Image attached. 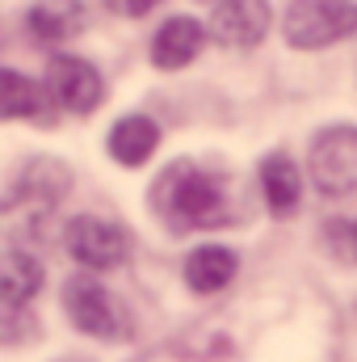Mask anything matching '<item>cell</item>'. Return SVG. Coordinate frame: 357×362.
<instances>
[{
    "label": "cell",
    "instance_id": "6da1fadb",
    "mask_svg": "<svg viewBox=\"0 0 357 362\" xmlns=\"http://www.w3.org/2000/svg\"><path fill=\"white\" fill-rule=\"evenodd\" d=\"M152 211L164 228L173 232H193V228H219L231 219L223 181L193 169L189 160L169 165L156 185H152Z\"/></svg>",
    "mask_w": 357,
    "mask_h": 362
},
{
    "label": "cell",
    "instance_id": "7a4b0ae2",
    "mask_svg": "<svg viewBox=\"0 0 357 362\" xmlns=\"http://www.w3.org/2000/svg\"><path fill=\"white\" fill-rule=\"evenodd\" d=\"M72 189V173L59 160H34L21 181L0 198V228L13 240H34L42 236L47 219L55 215L59 198Z\"/></svg>",
    "mask_w": 357,
    "mask_h": 362
},
{
    "label": "cell",
    "instance_id": "3957f363",
    "mask_svg": "<svg viewBox=\"0 0 357 362\" xmlns=\"http://www.w3.org/2000/svg\"><path fill=\"white\" fill-rule=\"evenodd\" d=\"M357 34V4L353 0H294L286 13V42L303 51L332 47Z\"/></svg>",
    "mask_w": 357,
    "mask_h": 362
},
{
    "label": "cell",
    "instance_id": "277c9868",
    "mask_svg": "<svg viewBox=\"0 0 357 362\" xmlns=\"http://www.w3.org/2000/svg\"><path fill=\"white\" fill-rule=\"evenodd\" d=\"M63 308L72 316V325L89 337H101V341H122L131 333V316L126 308L92 278V274H76L68 278L63 286Z\"/></svg>",
    "mask_w": 357,
    "mask_h": 362
},
{
    "label": "cell",
    "instance_id": "5b68a950",
    "mask_svg": "<svg viewBox=\"0 0 357 362\" xmlns=\"http://www.w3.org/2000/svg\"><path fill=\"white\" fill-rule=\"evenodd\" d=\"M311 181L324 198H345L357 189V127H328L307 152Z\"/></svg>",
    "mask_w": 357,
    "mask_h": 362
},
{
    "label": "cell",
    "instance_id": "8992f818",
    "mask_svg": "<svg viewBox=\"0 0 357 362\" xmlns=\"http://www.w3.org/2000/svg\"><path fill=\"white\" fill-rule=\"evenodd\" d=\"M68 253L85 266V270H114L126 262L131 253V240L118 223L101 219V215H76L68 223Z\"/></svg>",
    "mask_w": 357,
    "mask_h": 362
},
{
    "label": "cell",
    "instance_id": "52a82bcc",
    "mask_svg": "<svg viewBox=\"0 0 357 362\" xmlns=\"http://www.w3.org/2000/svg\"><path fill=\"white\" fill-rule=\"evenodd\" d=\"M47 93L55 97V105H63L68 114H92L101 105V72L92 68L89 59H76V55H59L51 59L47 68Z\"/></svg>",
    "mask_w": 357,
    "mask_h": 362
},
{
    "label": "cell",
    "instance_id": "ba28073f",
    "mask_svg": "<svg viewBox=\"0 0 357 362\" xmlns=\"http://www.w3.org/2000/svg\"><path fill=\"white\" fill-rule=\"evenodd\" d=\"M273 25L269 0H219L210 17V34L223 47H257Z\"/></svg>",
    "mask_w": 357,
    "mask_h": 362
},
{
    "label": "cell",
    "instance_id": "9c48e42d",
    "mask_svg": "<svg viewBox=\"0 0 357 362\" xmlns=\"http://www.w3.org/2000/svg\"><path fill=\"white\" fill-rule=\"evenodd\" d=\"M202 42H206L202 21H193V17H169V21L156 30V38H152V64L164 68V72L189 68V64L198 59Z\"/></svg>",
    "mask_w": 357,
    "mask_h": 362
},
{
    "label": "cell",
    "instance_id": "30bf717a",
    "mask_svg": "<svg viewBox=\"0 0 357 362\" xmlns=\"http://www.w3.org/2000/svg\"><path fill=\"white\" fill-rule=\"evenodd\" d=\"M156 148H160V127H156L147 114H126V118H118L114 131H109V156H114L118 165H126V169L152 160Z\"/></svg>",
    "mask_w": 357,
    "mask_h": 362
},
{
    "label": "cell",
    "instance_id": "8fae6325",
    "mask_svg": "<svg viewBox=\"0 0 357 362\" xmlns=\"http://www.w3.org/2000/svg\"><path fill=\"white\" fill-rule=\"evenodd\" d=\"M42 291V266L25 249H4L0 253V303L4 308H25Z\"/></svg>",
    "mask_w": 357,
    "mask_h": 362
},
{
    "label": "cell",
    "instance_id": "7c38bea8",
    "mask_svg": "<svg viewBox=\"0 0 357 362\" xmlns=\"http://www.w3.org/2000/svg\"><path fill=\"white\" fill-rule=\"evenodd\" d=\"M261 185H265L269 211L277 219H286V215L298 211V202H303V173L294 169V160L286 152H273V156L261 160Z\"/></svg>",
    "mask_w": 357,
    "mask_h": 362
},
{
    "label": "cell",
    "instance_id": "4fadbf2b",
    "mask_svg": "<svg viewBox=\"0 0 357 362\" xmlns=\"http://www.w3.org/2000/svg\"><path fill=\"white\" fill-rule=\"evenodd\" d=\"M30 34L42 38V42H63L72 34L85 30V4L80 0H34L30 13Z\"/></svg>",
    "mask_w": 357,
    "mask_h": 362
},
{
    "label": "cell",
    "instance_id": "5bb4252c",
    "mask_svg": "<svg viewBox=\"0 0 357 362\" xmlns=\"http://www.w3.org/2000/svg\"><path fill=\"white\" fill-rule=\"evenodd\" d=\"M236 270H240V262H236L231 249H223V245H202V249H193L189 262H185V282H189V291H198V295H214V291H223V286L236 278Z\"/></svg>",
    "mask_w": 357,
    "mask_h": 362
},
{
    "label": "cell",
    "instance_id": "9a60e30c",
    "mask_svg": "<svg viewBox=\"0 0 357 362\" xmlns=\"http://www.w3.org/2000/svg\"><path fill=\"white\" fill-rule=\"evenodd\" d=\"M42 114V89L13 72V68H0V118H38Z\"/></svg>",
    "mask_w": 357,
    "mask_h": 362
},
{
    "label": "cell",
    "instance_id": "2e32d148",
    "mask_svg": "<svg viewBox=\"0 0 357 362\" xmlns=\"http://www.w3.org/2000/svg\"><path fill=\"white\" fill-rule=\"evenodd\" d=\"M160 0H105V8L109 13H118V17H143V13H152Z\"/></svg>",
    "mask_w": 357,
    "mask_h": 362
},
{
    "label": "cell",
    "instance_id": "e0dca14e",
    "mask_svg": "<svg viewBox=\"0 0 357 362\" xmlns=\"http://www.w3.org/2000/svg\"><path fill=\"white\" fill-rule=\"evenodd\" d=\"M353 245H357V232H353Z\"/></svg>",
    "mask_w": 357,
    "mask_h": 362
}]
</instances>
